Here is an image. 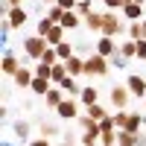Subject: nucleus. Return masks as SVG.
<instances>
[{
    "label": "nucleus",
    "instance_id": "nucleus-1",
    "mask_svg": "<svg viewBox=\"0 0 146 146\" xmlns=\"http://www.w3.org/2000/svg\"><path fill=\"white\" fill-rule=\"evenodd\" d=\"M79 126H82V140H79V143H91V146H96V140L102 137V126H100V120L82 114V117H79Z\"/></svg>",
    "mask_w": 146,
    "mask_h": 146
},
{
    "label": "nucleus",
    "instance_id": "nucleus-2",
    "mask_svg": "<svg viewBox=\"0 0 146 146\" xmlns=\"http://www.w3.org/2000/svg\"><path fill=\"white\" fill-rule=\"evenodd\" d=\"M47 38L44 35H32V38H23V56L27 58H32V62H38V58L44 56V50H47Z\"/></svg>",
    "mask_w": 146,
    "mask_h": 146
},
{
    "label": "nucleus",
    "instance_id": "nucleus-3",
    "mask_svg": "<svg viewBox=\"0 0 146 146\" xmlns=\"http://www.w3.org/2000/svg\"><path fill=\"white\" fill-rule=\"evenodd\" d=\"M108 58L105 56H100V53H94V56H88L85 58V76H105L108 73Z\"/></svg>",
    "mask_w": 146,
    "mask_h": 146
},
{
    "label": "nucleus",
    "instance_id": "nucleus-4",
    "mask_svg": "<svg viewBox=\"0 0 146 146\" xmlns=\"http://www.w3.org/2000/svg\"><path fill=\"white\" fill-rule=\"evenodd\" d=\"M126 32V23L120 21L117 15H111V12H105L102 15V35H111V38H117V35Z\"/></svg>",
    "mask_w": 146,
    "mask_h": 146
},
{
    "label": "nucleus",
    "instance_id": "nucleus-5",
    "mask_svg": "<svg viewBox=\"0 0 146 146\" xmlns=\"http://www.w3.org/2000/svg\"><path fill=\"white\" fill-rule=\"evenodd\" d=\"M108 96H111V105L114 108H129L131 91H129V85H111V88H108Z\"/></svg>",
    "mask_w": 146,
    "mask_h": 146
},
{
    "label": "nucleus",
    "instance_id": "nucleus-6",
    "mask_svg": "<svg viewBox=\"0 0 146 146\" xmlns=\"http://www.w3.org/2000/svg\"><path fill=\"white\" fill-rule=\"evenodd\" d=\"M56 114L62 117V120H79V105H76V100H62V105L56 108Z\"/></svg>",
    "mask_w": 146,
    "mask_h": 146
},
{
    "label": "nucleus",
    "instance_id": "nucleus-7",
    "mask_svg": "<svg viewBox=\"0 0 146 146\" xmlns=\"http://www.w3.org/2000/svg\"><path fill=\"white\" fill-rule=\"evenodd\" d=\"M62 100H64V88H62V85H53V88H50V91L44 94V102L50 105L53 111H56L58 105H62Z\"/></svg>",
    "mask_w": 146,
    "mask_h": 146
},
{
    "label": "nucleus",
    "instance_id": "nucleus-8",
    "mask_svg": "<svg viewBox=\"0 0 146 146\" xmlns=\"http://www.w3.org/2000/svg\"><path fill=\"white\" fill-rule=\"evenodd\" d=\"M18 70H21V64H18V56H15V53H12L9 47H6V50H3V73H6V76H15Z\"/></svg>",
    "mask_w": 146,
    "mask_h": 146
},
{
    "label": "nucleus",
    "instance_id": "nucleus-9",
    "mask_svg": "<svg viewBox=\"0 0 146 146\" xmlns=\"http://www.w3.org/2000/svg\"><path fill=\"white\" fill-rule=\"evenodd\" d=\"M117 50H120V47L111 41V35H102V38L96 41V53H100V56H105V58H111Z\"/></svg>",
    "mask_w": 146,
    "mask_h": 146
},
{
    "label": "nucleus",
    "instance_id": "nucleus-10",
    "mask_svg": "<svg viewBox=\"0 0 146 146\" xmlns=\"http://www.w3.org/2000/svg\"><path fill=\"white\" fill-rule=\"evenodd\" d=\"M64 64H67V73H70V76H85V58H82L79 53H73Z\"/></svg>",
    "mask_w": 146,
    "mask_h": 146
},
{
    "label": "nucleus",
    "instance_id": "nucleus-11",
    "mask_svg": "<svg viewBox=\"0 0 146 146\" xmlns=\"http://www.w3.org/2000/svg\"><path fill=\"white\" fill-rule=\"evenodd\" d=\"M126 85H129L131 96H146V79H143V76H135V73H131Z\"/></svg>",
    "mask_w": 146,
    "mask_h": 146
},
{
    "label": "nucleus",
    "instance_id": "nucleus-12",
    "mask_svg": "<svg viewBox=\"0 0 146 146\" xmlns=\"http://www.w3.org/2000/svg\"><path fill=\"white\" fill-rule=\"evenodd\" d=\"M12 79H15V85H18V88H29V85H32V79H35V73H32L29 67H23V64H21V70H18Z\"/></svg>",
    "mask_w": 146,
    "mask_h": 146
},
{
    "label": "nucleus",
    "instance_id": "nucleus-13",
    "mask_svg": "<svg viewBox=\"0 0 146 146\" xmlns=\"http://www.w3.org/2000/svg\"><path fill=\"white\" fill-rule=\"evenodd\" d=\"M6 21L18 29V27H23V23H27V12H23L21 6H12V9H9V15H6Z\"/></svg>",
    "mask_w": 146,
    "mask_h": 146
},
{
    "label": "nucleus",
    "instance_id": "nucleus-14",
    "mask_svg": "<svg viewBox=\"0 0 146 146\" xmlns=\"http://www.w3.org/2000/svg\"><path fill=\"white\" fill-rule=\"evenodd\" d=\"M44 38H47V44H50V47H58V44L64 41V27H62V23H53V29L47 32Z\"/></svg>",
    "mask_w": 146,
    "mask_h": 146
},
{
    "label": "nucleus",
    "instance_id": "nucleus-15",
    "mask_svg": "<svg viewBox=\"0 0 146 146\" xmlns=\"http://www.w3.org/2000/svg\"><path fill=\"white\" fill-rule=\"evenodd\" d=\"M82 21H85V27H88L91 32H102V15L100 12H88Z\"/></svg>",
    "mask_w": 146,
    "mask_h": 146
},
{
    "label": "nucleus",
    "instance_id": "nucleus-16",
    "mask_svg": "<svg viewBox=\"0 0 146 146\" xmlns=\"http://www.w3.org/2000/svg\"><path fill=\"white\" fill-rule=\"evenodd\" d=\"M79 23H82V15H79L76 9H67L64 18H62V27H64V29H76Z\"/></svg>",
    "mask_w": 146,
    "mask_h": 146
},
{
    "label": "nucleus",
    "instance_id": "nucleus-17",
    "mask_svg": "<svg viewBox=\"0 0 146 146\" xmlns=\"http://www.w3.org/2000/svg\"><path fill=\"white\" fill-rule=\"evenodd\" d=\"M67 76H70V73H67V64H64V62H56V64H53V76H50V82H53V85H62Z\"/></svg>",
    "mask_w": 146,
    "mask_h": 146
},
{
    "label": "nucleus",
    "instance_id": "nucleus-18",
    "mask_svg": "<svg viewBox=\"0 0 146 146\" xmlns=\"http://www.w3.org/2000/svg\"><path fill=\"white\" fill-rule=\"evenodd\" d=\"M29 88H32V94H38V96H44L47 91L53 88V82H50V79H44V76H35V79H32V85H29Z\"/></svg>",
    "mask_w": 146,
    "mask_h": 146
},
{
    "label": "nucleus",
    "instance_id": "nucleus-19",
    "mask_svg": "<svg viewBox=\"0 0 146 146\" xmlns=\"http://www.w3.org/2000/svg\"><path fill=\"white\" fill-rule=\"evenodd\" d=\"M117 146H137V135L126 129H117Z\"/></svg>",
    "mask_w": 146,
    "mask_h": 146
},
{
    "label": "nucleus",
    "instance_id": "nucleus-20",
    "mask_svg": "<svg viewBox=\"0 0 146 146\" xmlns=\"http://www.w3.org/2000/svg\"><path fill=\"white\" fill-rule=\"evenodd\" d=\"M123 15L131 18V21H137V18H143V9H140V3H135V0H131V3L123 6Z\"/></svg>",
    "mask_w": 146,
    "mask_h": 146
},
{
    "label": "nucleus",
    "instance_id": "nucleus-21",
    "mask_svg": "<svg viewBox=\"0 0 146 146\" xmlns=\"http://www.w3.org/2000/svg\"><path fill=\"white\" fill-rule=\"evenodd\" d=\"M62 88H64V91H67L70 96H79V94H82V85L76 82V76H67V79L62 82Z\"/></svg>",
    "mask_w": 146,
    "mask_h": 146
},
{
    "label": "nucleus",
    "instance_id": "nucleus-22",
    "mask_svg": "<svg viewBox=\"0 0 146 146\" xmlns=\"http://www.w3.org/2000/svg\"><path fill=\"white\" fill-rule=\"evenodd\" d=\"M79 100L85 102V105H94V102H100V96H96V88H82V94H79Z\"/></svg>",
    "mask_w": 146,
    "mask_h": 146
},
{
    "label": "nucleus",
    "instance_id": "nucleus-23",
    "mask_svg": "<svg viewBox=\"0 0 146 146\" xmlns=\"http://www.w3.org/2000/svg\"><path fill=\"white\" fill-rule=\"evenodd\" d=\"M12 129H15L18 140H27V137H29V123H27V120H18V123L12 126Z\"/></svg>",
    "mask_w": 146,
    "mask_h": 146
},
{
    "label": "nucleus",
    "instance_id": "nucleus-24",
    "mask_svg": "<svg viewBox=\"0 0 146 146\" xmlns=\"http://www.w3.org/2000/svg\"><path fill=\"white\" fill-rule=\"evenodd\" d=\"M108 62H111V67H117V70H123V67H129V56H123V53H114L111 58H108Z\"/></svg>",
    "mask_w": 146,
    "mask_h": 146
},
{
    "label": "nucleus",
    "instance_id": "nucleus-25",
    "mask_svg": "<svg viewBox=\"0 0 146 146\" xmlns=\"http://www.w3.org/2000/svg\"><path fill=\"white\" fill-rule=\"evenodd\" d=\"M56 53H58V58H62V62H67V58H70L73 53H76V50H73V44H67V41H62V44L56 47Z\"/></svg>",
    "mask_w": 146,
    "mask_h": 146
},
{
    "label": "nucleus",
    "instance_id": "nucleus-26",
    "mask_svg": "<svg viewBox=\"0 0 146 146\" xmlns=\"http://www.w3.org/2000/svg\"><path fill=\"white\" fill-rule=\"evenodd\" d=\"M140 126H143V117L140 114H129V123H126V131H140Z\"/></svg>",
    "mask_w": 146,
    "mask_h": 146
},
{
    "label": "nucleus",
    "instance_id": "nucleus-27",
    "mask_svg": "<svg viewBox=\"0 0 146 146\" xmlns=\"http://www.w3.org/2000/svg\"><path fill=\"white\" fill-rule=\"evenodd\" d=\"M64 12H67V9H62L58 3H53L50 9H47V18H53L56 23H62V18H64Z\"/></svg>",
    "mask_w": 146,
    "mask_h": 146
},
{
    "label": "nucleus",
    "instance_id": "nucleus-28",
    "mask_svg": "<svg viewBox=\"0 0 146 146\" xmlns=\"http://www.w3.org/2000/svg\"><path fill=\"white\" fill-rule=\"evenodd\" d=\"M88 117H94V120H102V117H108V111L100 105V102H94V105H88Z\"/></svg>",
    "mask_w": 146,
    "mask_h": 146
},
{
    "label": "nucleus",
    "instance_id": "nucleus-29",
    "mask_svg": "<svg viewBox=\"0 0 146 146\" xmlns=\"http://www.w3.org/2000/svg\"><path fill=\"white\" fill-rule=\"evenodd\" d=\"M129 35H131V41H140V38H143V23H140V21H131Z\"/></svg>",
    "mask_w": 146,
    "mask_h": 146
},
{
    "label": "nucleus",
    "instance_id": "nucleus-30",
    "mask_svg": "<svg viewBox=\"0 0 146 146\" xmlns=\"http://www.w3.org/2000/svg\"><path fill=\"white\" fill-rule=\"evenodd\" d=\"M35 76L50 79V76H53V64H44V62H38V64H35Z\"/></svg>",
    "mask_w": 146,
    "mask_h": 146
},
{
    "label": "nucleus",
    "instance_id": "nucleus-31",
    "mask_svg": "<svg viewBox=\"0 0 146 146\" xmlns=\"http://www.w3.org/2000/svg\"><path fill=\"white\" fill-rule=\"evenodd\" d=\"M120 53H123V56H137V41H126V44H120Z\"/></svg>",
    "mask_w": 146,
    "mask_h": 146
},
{
    "label": "nucleus",
    "instance_id": "nucleus-32",
    "mask_svg": "<svg viewBox=\"0 0 146 146\" xmlns=\"http://www.w3.org/2000/svg\"><path fill=\"white\" fill-rule=\"evenodd\" d=\"M100 146H117V131H102Z\"/></svg>",
    "mask_w": 146,
    "mask_h": 146
},
{
    "label": "nucleus",
    "instance_id": "nucleus-33",
    "mask_svg": "<svg viewBox=\"0 0 146 146\" xmlns=\"http://www.w3.org/2000/svg\"><path fill=\"white\" fill-rule=\"evenodd\" d=\"M9 29H12V23H9V21L0 23V44H3V47H9Z\"/></svg>",
    "mask_w": 146,
    "mask_h": 146
},
{
    "label": "nucleus",
    "instance_id": "nucleus-34",
    "mask_svg": "<svg viewBox=\"0 0 146 146\" xmlns=\"http://www.w3.org/2000/svg\"><path fill=\"white\" fill-rule=\"evenodd\" d=\"M58 135V126L56 123H41V137H53Z\"/></svg>",
    "mask_w": 146,
    "mask_h": 146
},
{
    "label": "nucleus",
    "instance_id": "nucleus-35",
    "mask_svg": "<svg viewBox=\"0 0 146 146\" xmlns=\"http://www.w3.org/2000/svg\"><path fill=\"white\" fill-rule=\"evenodd\" d=\"M53 23H56L53 18H41V21H38V35H47V32L53 29Z\"/></svg>",
    "mask_w": 146,
    "mask_h": 146
},
{
    "label": "nucleus",
    "instance_id": "nucleus-36",
    "mask_svg": "<svg viewBox=\"0 0 146 146\" xmlns=\"http://www.w3.org/2000/svg\"><path fill=\"white\" fill-rule=\"evenodd\" d=\"M76 12H79L82 18L88 15V12H94V9H91V0H79V3H76Z\"/></svg>",
    "mask_w": 146,
    "mask_h": 146
},
{
    "label": "nucleus",
    "instance_id": "nucleus-37",
    "mask_svg": "<svg viewBox=\"0 0 146 146\" xmlns=\"http://www.w3.org/2000/svg\"><path fill=\"white\" fill-rule=\"evenodd\" d=\"M126 3H131V0H105V6H108V9H123Z\"/></svg>",
    "mask_w": 146,
    "mask_h": 146
},
{
    "label": "nucleus",
    "instance_id": "nucleus-38",
    "mask_svg": "<svg viewBox=\"0 0 146 146\" xmlns=\"http://www.w3.org/2000/svg\"><path fill=\"white\" fill-rule=\"evenodd\" d=\"M137 58H143V62H146V38L137 41Z\"/></svg>",
    "mask_w": 146,
    "mask_h": 146
},
{
    "label": "nucleus",
    "instance_id": "nucleus-39",
    "mask_svg": "<svg viewBox=\"0 0 146 146\" xmlns=\"http://www.w3.org/2000/svg\"><path fill=\"white\" fill-rule=\"evenodd\" d=\"M56 3L62 6V9H76V3H79V0H56Z\"/></svg>",
    "mask_w": 146,
    "mask_h": 146
},
{
    "label": "nucleus",
    "instance_id": "nucleus-40",
    "mask_svg": "<svg viewBox=\"0 0 146 146\" xmlns=\"http://www.w3.org/2000/svg\"><path fill=\"white\" fill-rule=\"evenodd\" d=\"M29 146H53L50 137H38V140H29Z\"/></svg>",
    "mask_w": 146,
    "mask_h": 146
},
{
    "label": "nucleus",
    "instance_id": "nucleus-41",
    "mask_svg": "<svg viewBox=\"0 0 146 146\" xmlns=\"http://www.w3.org/2000/svg\"><path fill=\"white\" fill-rule=\"evenodd\" d=\"M58 146H79V143H76L73 135H64V143H58Z\"/></svg>",
    "mask_w": 146,
    "mask_h": 146
},
{
    "label": "nucleus",
    "instance_id": "nucleus-42",
    "mask_svg": "<svg viewBox=\"0 0 146 146\" xmlns=\"http://www.w3.org/2000/svg\"><path fill=\"white\" fill-rule=\"evenodd\" d=\"M73 50H76L79 56H82V53H88V41H82V44H76V47H73Z\"/></svg>",
    "mask_w": 146,
    "mask_h": 146
},
{
    "label": "nucleus",
    "instance_id": "nucleus-43",
    "mask_svg": "<svg viewBox=\"0 0 146 146\" xmlns=\"http://www.w3.org/2000/svg\"><path fill=\"white\" fill-rule=\"evenodd\" d=\"M3 3H6V6L12 9V6H21V3H23V0H3Z\"/></svg>",
    "mask_w": 146,
    "mask_h": 146
},
{
    "label": "nucleus",
    "instance_id": "nucleus-44",
    "mask_svg": "<svg viewBox=\"0 0 146 146\" xmlns=\"http://www.w3.org/2000/svg\"><path fill=\"white\" fill-rule=\"evenodd\" d=\"M140 23H143V38H146V21H140Z\"/></svg>",
    "mask_w": 146,
    "mask_h": 146
},
{
    "label": "nucleus",
    "instance_id": "nucleus-45",
    "mask_svg": "<svg viewBox=\"0 0 146 146\" xmlns=\"http://www.w3.org/2000/svg\"><path fill=\"white\" fill-rule=\"evenodd\" d=\"M3 146H15V143H9V140H3Z\"/></svg>",
    "mask_w": 146,
    "mask_h": 146
},
{
    "label": "nucleus",
    "instance_id": "nucleus-46",
    "mask_svg": "<svg viewBox=\"0 0 146 146\" xmlns=\"http://www.w3.org/2000/svg\"><path fill=\"white\" fill-rule=\"evenodd\" d=\"M135 3H140V6H143V0H135Z\"/></svg>",
    "mask_w": 146,
    "mask_h": 146
},
{
    "label": "nucleus",
    "instance_id": "nucleus-47",
    "mask_svg": "<svg viewBox=\"0 0 146 146\" xmlns=\"http://www.w3.org/2000/svg\"><path fill=\"white\" fill-rule=\"evenodd\" d=\"M79 146H91V143H79Z\"/></svg>",
    "mask_w": 146,
    "mask_h": 146
},
{
    "label": "nucleus",
    "instance_id": "nucleus-48",
    "mask_svg": "<svg viewBox=\"0 0 146 146\" xmlns=\"http://www.w3.org/2000/svg\"><path fill=\"white\" fill-rule=\"evenodd\" d=\"M143 126H146V117H143Z\"/></svg>",
    "mask_w": 146,
    "mask_h": 146
},
{
    "label": "nucleus",
    "instance_id": "nucleus-49",
    "mask_svg": "<svg viewBox=\"0 0 146 146\" xmlns=\"http://www.w3.org/2000/svg\"><path fill=\"white\" fill-rule=\"evenodd\" d=\"M143 100H146V96H143Z\"/></svg>",
    "mask_w": 146,
    "mask_h": 146
}]
</instances>
